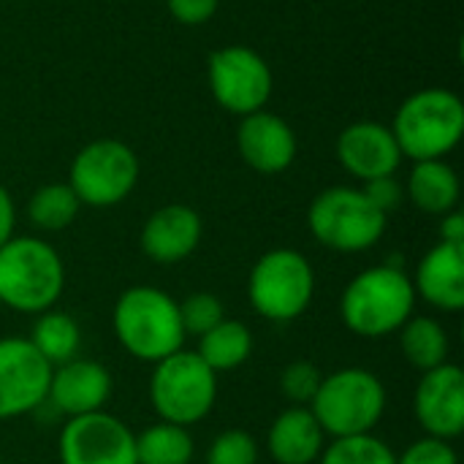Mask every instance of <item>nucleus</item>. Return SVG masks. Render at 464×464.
I'll list each match as a JSON object with an SVG mask.
<instances>
[{"instance_id":"nucleus-4","label":"nucleus","mask_w":464,"mask_h":464,"mask_svg":"<svg viewBox=\"0 0 464 464\" xmlns=\"http://www.w3.org/2000/svg\"><path fill=\"white\" fill-rule=\"evenodd\" d=\"M402 158L443 160L464 136L462 98L443 87H427L402 101L389 125Z\"/></svg>"},{"instance_id":"nucleus-1","label":"nucleus","mask_w":464,"mask_h":464,"mask_svg":"<svg viewBox=\"0 0 464 464\" xmlns=\"http://www.w3.org/2000/svg\"><path fill=\"white\" fill-rule=\"evenodd\" d=\"M413 313V283L400 266L392 264L359 272L340 296V318L345 329L362 340H383L397 334Z\"/></svg>"},{"instance_id":"nucleus-33","label":"nucleus","mask_w":464,"mask_h":464,"mask_svg":"<svg viewBox=\"0 0 464 464\" xmlns=\"http://www.w3.org/2000/svg\"><path fill=\"white\" fill-rule=\"evenodd\" d=\"M438 234H440V242H446V245H457V247H464V215L462 212H459V209H454V212L443 215Z\"/></svg>"},{"instance_id":"nucleus-15","label":"nucleus","mask_w":464,"mask_h":464,"mask_svg":"<svg viewBox=\"0 0 464 464\" xmlns=\"http://www.w3.org/2000/svg\"><path fill=\"white\" fill-rule=\"evenodd\" d=\"M337 160L351 177L372 182L378 177L397 174L402 152L389 125L362 120L337 136Z\"/></svg>"},{"instance_id":"nucleus-17","label":"nucleus","mask_w":464,"mask_h":464,"mask_svg":"<svg viewBox=\"0 0 464 464\" xmlns=\"http://www.w3.org/2000/svg\"><path fill=\"white\" fill-rule=\"evenodd\" d=\"M204 234L201 215L188 204L155 209L141 228V250L155 264H179L196 253Z\"/></svg>"},{"instance_id":"nucleus-27","label":"nucleus","mask_w":464,"mask_h":464,"mask_svg":"<svg viewBox=\"0 0 464 464\" xmlns=\"http://www.w3.org/2000/svg\"><path fill=\"white\" fill-rule=\"evenodd\" d=\"M223 318H226V307L220 296L209 291H196L179 302V321H182L185 337H201L212 326H218Z\"/></svg>"},{"instance_id":"nucleus-6","label":"nucleus","mask_w":464,"mask_h":464,"mask_svg":"<svg viewBox=\"0 0 464 464\" xmlns=\"http://www.w3.org/2000/svg\"><path fill=\"white\" fill-rule=\"evenodd\" d=\"M147 394L158 421L190 430L212 413L218 402V375L196 351L182 348L152 364Z\"/></svg>"},{"instance_id":"nucleus-26","label":"nucleus","mask_w":464,"mask_h":464,"mask_svg":"<svg viewBox=\"0 0 464 464\" xmlns=\"http://www.w3.org/2000/svg\"><path fill=\"white\" fill-rule=\"evenodd\" d=\"M318 464H397V454L375 435H353L326 443Z\"/></svg>"},{"instance_id":"nucleus-24","label":"nucleus","mask_w":464,"mask_h":464,"mask_svg":"<svg viewBox=\"0 0 464 464\" xmlns=\"http://www.w3.org/2000/svg\"><path fill=\"white\" fill-rule=\"evenodd\" d=\"M196 446L185 427L155 421L136 435L139 464H193Z\"/></svg>"},{"instance_id":"nucleus-20","label":"nucleus","mask_w":464,"mask_h":464,"mask_svg":"<svg viewBox=\"0 0 464 464\" xmlns=\"http://www.w3.org/2000/svg\"><path fill=\"white\" fill-rule=\"evenodd\" d=\"M459 193H462L459 177L446 160H419L411 169V177L405 185V196L411 198V204L438 218L457 209Z\"/></svg>"},{"instance_id":"nucleus-10","label":"nucleus","mask_w":464,"mask_h":464,"mask_svg":"<svg viewBox=\"0 0 464 464\" xmlns=\"http://www.w3.org/2000/svg\"><path fill=\"white\" fill-rule=\"evenodd\" d=\"M209 90L215 101L239 117L261 111L272 95V68L250 46H223L207 63Z\"/></svg>"},{"instance_id":"nucleus-29","label":"nucleus","mask_w":464,"mask_h":464,"mask_svg":"<svg viewBox=\"0 0 464 464\" xmlns=\"http://www.w3.org/2000/svg\"><path fill=\"white\" fill-rule=\"evenodd\" d=\"M207 464H258V443L245 430H226L209 443Z\"/></svg>"},{"instance_id":"nucleus-19","label":"nucleus","mask_w":464,"mask_h":464,"mask_svg":"<svg viewBox=\"0 0 464 464\" xmlns=\"http://www.w3.org/2000/svg\"><path fill=\"white\" fill-rule=\"evenodd\" d=\"M266 449L275 464H318L326 449V432L310 408L288 405L266 432Z\"/></svg>"},{"instance_id":"nucleus-23","label":"nucleus","mask_w":464,"mask_h":464,"mask_svg":"<svg viewBox=\"0 0 464 464\" xmlns=\"http://www.w3.org/2000/svg\"><path fill=\"white\" fill-rule=\"evenodd\" d=\"M27 340L49 367H57V364H65L79 356L82 329L73 321V315L52 307V310L35 315V324H33V332Z\"/></svg>"},{"instance_id":"nucleus-18","label":"nucleus","mask_w":464,"mask_h":464,"mask_svg":"<svg viewBox=\"0 0 464 464\" xmlns=\"http://www.w3.org/2000/svg\"><path fill=\"white\" fill-rule=\"evenodd\" d=\"M411 283L416 299L440 313H459L464 307V247L438 242L419 261Z\"/></svg>"},{"instance_id":"nucleus-16","label":"nucleus","mask_w":464,"mask_h":464,"mask_svg":"<svg viewBox=\"0 0 464 464\" xmlns=\"http://www.w3.org/2000/svg\"><path fill=\"white\" fill-rule=\"evenodd\" d=\"M237 147L242 160L253 171L280 174L296 158V133L283 117L261 109L242 117L237 130Z\"/></svg>"},{"instance_id":"nucleus-22","label":"nucleus","mask_w":464,"mask_h":464,"mask_svg":"<svg viewBox=\"0 0 464 464\" xmlns=\"http://www.w3.org/2000/svg\"><path fill=\"white\" fill-rule=\"evenodd\" d=\"M196 353L215 375L239 370L253 353V332L237 318H223L218 326L198 337Z\"/></svg>"},{"instance_id":"nucleus-9","label":"nucleus","mask_w":464,"mask_h":464,"mask_svg":"<svg viewBox=\"0 0 464 464\" xmlns=\"http://www.w3.org/2000/svg\"><path fill=\"white\" fill-rule=\"evenodd\" d=\"M139 182L136 152L117 139H98L84 144L68 171V185L82 207L109 209L125 201Z\"/></svg>"},{"instance_id":"nucleus-11","label":"nucleus","mask_w":464,"mask_h":464,"mask_svg":"<svg viewBox=\"0 0 464 464\" xmlns=\"http://www.w3.org/2000/svg\"><path fill=\"white\" fill-rule=\"evenodd\" d=\"M57 457L60 464H139L136 432L106 411L68 419L57 438Z\"/></svg>"},{"instance_id":"nucleus-7","label":"nucleus","mask_w":464,"mask_h":464,"mask_svg":"<svg viewBox=\"0 0 464 464\" xmlns=\"http://www.w3.org/2000/svg\"><path fill=\"white\" fill-rule=\"evenodd\" d=\"M389 218L370 204L362 188H326L321 190L310 209V234L334 253H364L375 247L386 234Z\"/></svg>"},{"instance_id":"nucleus-14","label":"nucleus","mask_w":464,"mask_h":464,"mask_svg":"<svg viewBox=\"0 0 464 464\" xmlns=\"http://www.w3.org/2000/svg\"><path fill=\"white\" fill-rule=\"evenodd\" d=\"M109 397H111V372L101 362L76 356L65 364L52 367L46 402L65 419H79L106 411Z\"/></svg>"},{"instance_id":"nucleus-28","label":"nucleus","mask_w":464,"mask_h":464,"mask_svg":"<svg viewBox=\"0 0 464 464\" xmlns=\"http://www.w3.org/2000/svg\"><path fill=\"white\" fill-rule=\"evenodd\" d=\"M321 381H324V375L313 362H291L280 372V394L288 405L310 408V402L318 394Z\"/></svg>"},{"instance_id":"nucleus-13","label":"nucleus","mask_w":464,"mask_h":464,"mask_svg":"<svg viewBox=\"0 0 464 464\" xmlns=\"http://www.w3.org/2000/svg\"><path fill=\"white\" fill-rule=\"evenodd\" d=\"M413 416L430 438L457 440L464 432V372L446 362L430 372L413 392Z\"/></svg>"},{"instance_id":"nucleus-12","label":"nucleus","mask_w":464,"mask_h":464,"mask_svg":"<svg viewBox=\"0 0 464 464\" xmlns=\"http://www.w3.org/2000/svg\"><path fill=\"white\" fill-rule=\"evenodd\" d=\"M52 367L27 337L0 340V421L38 411L46 402Z\"/></svg>"},{"instance_id":"nucleus-8","label":"nucleus","mask_w":464,"mask_h":464,"mask_svg":"<svg viewBox=\"0 0 464 464\" xmlns=\"http://www.w3.org/2000/svg\"><path fill=\"white\" fill-rule=\"evenodd\" d=\"M247 296L261 318L275 324L296 321L315 296V272L299 250L275 247L250 269Z\"/></svg>"},{"instance_id":"nucleus-35","label":"nucleus","mask_w":464,"mask_h":464,"mask_svg":"<svg viewBox=\"0 0 464 464\" xmlns=\"http://www.w3.org/2000/svg\"><path fill=\"white\" fill-rule=\"evenodd\" d=\"M0 464H3V462H0Z\"/></svg>"},{"instance_id":"nucleus-31","label":"nucleus","mask_w":464,"mask_h":464,"mask_svg":"<svg viewBox=\"0 0 464 464\" xmlns=\"http://www.w3.org/2000/svg\"><path fill=\"white\" fill-rule=\"evenodd\" d=\"M362 193L370 198V204L375 207V209H381L386 218L402 204V198H405V188L397 182V177L392 174V177H378V179H372V182H364V188H362Z\"/></svg>"},{"instance_id":"nucleus-21","label":"nucleus","mask_w":464,"mask_h":464,"mask_svg":"<svg viewBox=\"0 0 464 464\" xmlns=\"http://www.w3.org/2000/svg\"><path fill=\"white\" fill-rule=\"evenodd\" d=\"M397 334H400V351L413 370L430 372L449 362L451 343H449V332L438 318L413 313Z\"/></svg>"},{"instance_id":"nucleus-3","label":"nucleus","mask_w":464,"mask_h":464,"mask_svg":"<svg viewBox=\"0 0 464 464\" xmlns=\"http://www.w3.org/2000/svg\"><path fill=\"white\" fill-rule=\"evenodd\" d=\"M65 288L60 253L41 237H11L0 247V304L22 315H41Z\"/></svg>"},{"instance_id":"nucleus-2","label":"nucleus","mask_w":464,"mask_h":464,"mask_svg":"<svg viewBox=\"0 0 464 464\" xmlns=\"http://www.w3.org/2000/svg\"><path fill=\"white\" fill-rule=\"evenodd\" d=\"M111 329L117 343L139 362L158 364L182 351L185 332L179 321V302L155 285H133L120 294Z\"/></svg>"},{"instance_id":"nucleus-30","label":"nucleus","mask_w":464,"mask_h":464,"mask_svg":"<svg viewBox=\"0 0 464 464\" xmlns=\"http://www.w3.org/2000/svg\"><path fill=\"white\" fill-rule=\"evenodd\" d=\"M397 464H459V454L451 440L424 435L397 457Z\"/></svg>"},{"instance_id":"nucleus-32","label":"nucleus","mask_w":464,"mask_h":464,"mask_svg":"<svg viewBox=\"0 0 464 464\" xmlns=\"http://www.w3.org/2000/svg\"><path fill=\"white\" fill-rule=\"evenodd\" d=\"M166 3H169V14L188 27L209 22L220 5V0H166Z\"/></svg>"},{"instance_id":"nucleus-34","label":"nucleus","mask_w":464,"mask_h":464,"mask_svg":"<svg viewBox=\"0 0 464 464\" xmlns=\"http://www.w3.org/2000/svg\"><path fill=\"white\" fill-rule=\"evenodd\" d=\"M14 228H16V207L11 193L0 185V247L14 237Z\"/></svg>"},{"instance_id":"nucleus-25","label":"nucleus","mask_w":464,"mask_h":464,"mask_svg":"<svg viewBox=\"0 0 464 464\" xmlns=\"http://www.w3.org/2000/svg\"><path fill=\"white\" fill-rule=\"evenodd\" d=\"M82 209V201L68 182L41 185L27 201V218L38 231H63L68 228Z\"/></svg>"},{"instance_id":"nucleus-5","label":"nucleus","mask_w":464,"mask_h":464,"mask_svg":"<svg viewBox=\"0 0 464 464\" xmlns=\"http://www.w3.org/2000/svg\"><path fill=\"white\" fill-rule=\"evenodd\" d=\"M389 405L383 381L364 367H343L324 375L310 411L326 438L372 435Z\"/></svg>"}]
</instances>
